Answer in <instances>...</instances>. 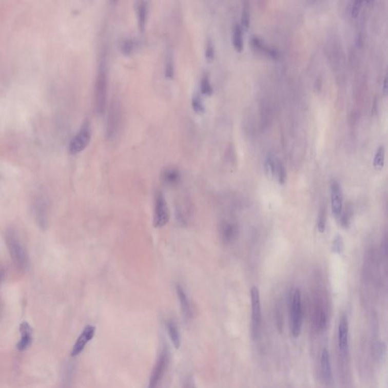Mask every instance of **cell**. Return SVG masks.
I'll list each match as a JSON object with an SVG mask.
<instances>
[{
  "mask_svg": "<svg viewBox=\"0 0 388 388\" xmlns=\"http://www.w3.org/2000/svg\"><path fill=\"white\" fill-rule=\"evenodd\" d=\"M107 58L105 48H103L100 55L96 79L94 84L95 109L99 114H103L106 106L107 100Z\"/></svg>",
  "mask_w": 388,
  "mask_h": 388,
  "instance_id": "cell-1",
  "label": "cell"
},
{
  "mask_svg": "<svg viewBox=\"0 0 388 388\" xmlns=\"http://www.w3.org/2000/svg\"><path fill=\"white\" fill-rule=\"evenodd\" d=\"M6 243L15 268L22 271L28 269L29 266L28 253L14 230H9L6 232Z\"/></svg>",
  "mask_w": 388,
  "mask_h": 388,
  "instance_id": "cell-2",
  "label": "cell"
},
{
  "mask_svg": "<svg viewBox=\"0 0 388 388\" xmlns=\"http://www.w3.org/2000/svg\"><path fill=\"white\" fill-rule=\"evenodd\" d=\"M303 324V305L300 289L293 290L290 297L291 333L294 338L300 336Z\"/></svg>",
  "mask_w": 388,
  "mask_h": 388,
  "instance_id": "cell-3",
  "label": "cell"
},
{
  "mask_svg": "<svg viewBox=\"0 0 388 388\" xmlns=\"http://www.w3.org/2000/svg\"><path fill=\"white\" fill-rule=\"evenodd\" d=\"M251 319H252V337L254 339L258 337L262 323V312H261L260 294L257 287H253L250 290Z\"/></svg>",
  "mask_w": 388,
  "mask_h": 388,
  "instance_id": "cell-4",
  "label": "cell"
},
{
  "mask_svg": "<svg viewBox=\"0 0 388 388\" xmlns=\"http://www.w3.org/2000/svg\"><path fill=\"white\" fill-rule=\"evenodd\" d=\"M169 210L166 200L162 192H157L155 197V208H154L153 225L157 228H160L166 225L169 221Z\"/></svg>",
  "mask_w": 388,
  "mask_h": 388,
  "instance_id": "cell-5",
  "label": "cell"
},
{
  "mask_svg": "<svg viewBox=\"0 0 388 388\" xmlns=\"http://www.w3.org/2000/svg\"><path fill=\"white\" fill-rule=\"evenodd\" d=\"M90 138H91V130H90V124L87 122H84L70 142V152L71 154H77L84 150L88 145Z\"/></svg>",
  "mask_w": 388,
  "mask_h": 388,
  "instance_id": "cell-6",
  "label": "cell"
},
{
  "mask_svg": "<svg viewBox=\"0 0 388 388\" xmlns=\"http://www.w3.org/2000/svg\"><path fill=\"white\" fill-rule=\"evenodd\" d=\"M168 360H169V356H168V351L166 350H164L162 354L159 356L158 359L156 362L155 366H154L152 373H151L148 388H157L158 386L159 383H160V380H161L164 373H165V370H166Z\"/></svg>",
  "mask_w": 388,
  "mask_h": 388,
  "instance_id": "cell-7",
  "label": "cell"
},
{
  "mask_svg": "<svg viewBox=\"0 0 388 388\" xmlns=\"http://www.w3.org/2000/svg\"><path fill=\"white\" fill-rule=\"evenodd\" d=\"M266 173L270 178H276L280 184H284L287 180L285 168L281 160L270 156L265 162Z\"/></svg>",
  "mask_w": 388,
  "mask_h": 388,
  "instance_id": "cell-8",
  "label": "cell"
},
{
  "mask_svg": "<svg viewBox=\"0 0 388 388\" xmlns=\"http://www.w3.org/2000/svg\"><path fill=\"white\" fill-rule=\"evenodd\" d=\"M96 333V327L91 324H87L84 327V330L81 332L80 336L77 338L75 343L71 350V357H75L79 356L84 351L89 342L91 341L94 338Z\"/></svg>",
  "mask_w": 388,
  "mask_h": 388,
  "instance_id": "cell-9",
  "label": "cell"
},
{
  "mask_svg": "<svg viewBox=\"0 0 388 388\" xmlns=\"http://www.w3.org/2000/svg\"><path fill=\"white\" fill-rule=\"evenodd\" d=\"M120 109L119 104L115 102L111 104L110 110L108 116L106 134L109 139H112L117 134L120 125Z\"/></svg>",
  "mask_w": 388,
  "mask_h": 388,
  "instance_id": "cell-10",
  "label": "cell"
},
{
  "mask_svg": "<svg viewBox=\"0 0 388 388\" xmlns=\"http://www.w3.org/2000/svg\"><path fill=\"white\" fill-rule=\"evenodd\" d=\"M338 345L342 356H346L349 350V322L345 315L340 318L338 327Z\"/></svg>",
  "mask_w": 388,
  "mask_h": 388,
  "instance_id": "cell-11",
  "label": "cell"
},
{
  "mask_svg": "<svg viewBox=\"0 0 388 388\" xmlns=\"http://www.w3.org/2000/svg\"><path fill=\"white\" fill-rule=\"evenodd\" d=\"M343 200V193L340 184L337 181H333L331 184V203L332 213L336 218L341 216Z\"/></svg>",
  "mask_w": 388,
  "mask_h": 388,
  "instance_id": "cell-12",
  "label": "cell"
},
{
  "mask_svg": "<svg viewBox=\"0 0 388 388\" xmlns=\"http://www.w3.org/2000/svg\"><path fill=\"white\" fill-rule=\"evenodd\" d=\"M21 338L17 343V349L19 351H25L29 347L32 343L33 330L31 326L27 322H23L19 326Z\"/></svg>",
  "mask_w": 388,
  "mask_h": 388,
  "instance_id": "cell-13",
  "label": "cell"
},
{
  "mask_svg": "<svg viewBox=\"0 0 388 388\" xmlns=\"http://www.w3.org/2000/svg\"><path fill=\"white\" fill-rule=\"evenodd\" d=\"M239 230L238 226L234 222H222L220 226V235L224 243H230L233 242L238 237Z\"/></svg>",
  "mask_w": 388,
  "mask_h": 388,
  "instance_id": "cell-14",
  "label": "cell"
},
{
  "mask_svg": "<svg viewBox=\"0 0 388 388\" xmlns=\"http://www.w3.org/2000/svg\"><path fill=\"white\" fill-rule=\"evenodd\" d=\"M321 370H322L324 381L327 384H331L332 382V365H331L330 355H329L328 351L326 348L322 350V356H321Z\"/></svg>",
  "mask_w": 388,
  "mask_h": 388,
  "instance_id": "cell-15",
  "label": "cell"
},
{
  "mask_svg": "<svg viewBox=\"0 0 388 388\" xmlns=\"http://www.w3.org/2000/svg\"><path fill=\"white\" fill-rule=\"evenodd\" d=\"M251 42H252L253 46L254 48L258 49L259 51L264 52L266 55H269L271 58L277 59L279 56V53H278L277 49L273 48V47H269L268 44H265V41L259 37L258 36H254L251 38Z\"/></svg>",
  "mask_w": 388,
  "mask_h": 388,
  "instance_id": "cell-16",
  "label": "cell"
},
{
  "mask_svg": "<svg viewBox=\"0 0 388 388\" xmlns=\"http://www.w3.org/2000/svg\"><path fill=\"white\" fill-rule=\"evenodd\" d=\"M147 2L140 0L137 2V15H138V25L141 31L145 28L146 17H147Z\"/></svg>",
  "mask_w": 388,
  "mask_h": 388,
  "instance_id": "cell-17",
  "label": "cell"
},
{
  "mask_svg": "<svg viewBox=\"0 0 388 388\" xmlns=\"http://www.w3.org/2000/svg\"><path fill=\"white\" fill-rule=\"evenodd\" d=\"M243 29L241 25L239 23H236L233 27V32H232V43H233L234 47L238 52H241L243 49Z\"/></svg>",
  "mask_w": 388,
  "mask_h": 388,
  "instance_id": "cell-18",
  "label": "cell"
},
{
  "mask_svg": "<svg viewBox=\"0 0 388 388\" xmlns=\"http://www.w3.org/2000/svg\"><path fill=\"white\" fill-rule=\"evenodd\" d=\"M176 290H177L178 300H179L180 304H181V310H182L184 316L189 318L190 316V306L187 294L184 292V289L180 285L176 287Z\"/></svg>",
  "mask_w": 388,
  "mask_h": 388,
  "instance_id": "cell-19",
  "label": "cell"
},
{
  "mask_svg": "<svg viewBox=\"0 0 388 388\" xmlns=\"http://www.w3.org/2000/svg\"><path fill=\"white\" fill-rule=\"evenodd\" d=\"M167 330H168L171 343H173L176 349H179L181 346V338H180L177 325L174 322H168L167 324Z\"/></svg>",
  "mask_w": 388,
  "mask_h": 388,
  "instance_id": "cell-20",
  "label": "cell"
},
{
  "mask_svg": "<svg viewBox=\"0 0 388 388\" xmlns=\"http://www.w3.org/2000/svg\"><path fill=\"white\" fill-rule=\"evenodd\" d=\"M384 160H385V148L384 146L381 145L377 149L374 157V168L377 170L382 169L384 165Z\"/></svg>",
  "mask_w": 388,
  "mask_h": 388,
  "instance_id": "cell-21",
  "label": "cell"
},
{
  "mask_svg": "<svg viewBox=\"0 0 388 388\" xmlns=\"http://www.w3.org/2000/svg\"><path fill=\"white\" fill-rule=\"evenodd\" d=\"M374 354L378 362H384L387 354V348L385 343L383 341L378 342L375 344Z\"/></svg>",
  "mask_w": 388,
  "mask_h": 388,
  "instance_id": "cell-22",
  "label": "cell"
},
{
  "mask_svg": "<svg viewBox=\"0 0 388 388\" xmlns=\"http://www.w3.org/2000/svg\"><path fill=\"white\" fill-rule=\"evenodd\" d=\"M162 178L167 184H176L179 181L180 174L176 169L165 170L164 171Z\"/></svg>",
  "mask_w": 388,
  "mask_h": 388,
  "instance_id": "cell-23",
  "label": "cell"
},
{
  "mask_svg": "<svg viewBox=\"0 0 388 388\" xmlns=\"http://www.w3.org/2000/svg\"><path fill=\"white\" fill-rule=\"evenodd\" d=\"M250 24V9L247 1L243 2L242 16H241V26L244 29H247Z\"/></svg>",
  "mask_w": 388,
  "mask_h": 388,
  "instance_id": "cell-24",
  "label": "cell"
},
{
  "mask_svg": "<svg viewBox=\"0 0 388 388\" xmlns=\"http://www.w3.org/2000/svg\"><path fill=\"white\" fill-rule=\"evenodd\" d=\"M200 90H201L203 94L207 95V96H210L212 94L213 87L211 86L209 76L206 75V74H205L202 77L201 81H200Z\"/></svg>",
  "mask_w": 388,
  "mask_h": 388,
  "instance_id": "cell-25",
  "label": "cell"
},
{
  "mask_svg": "<svg viewBox=\"0 0 388 388\" xmlns=\"http://www.w3.org/2000/svg\"><path fill=\"white\" fill-rule=\"evenodd\" d=\"M35 210H36V216H37L40 222H41V223L44 225V222H46L45 218L46 216H46L47 206H46L44 200H41L37 202V203H36V208H35Z\"/></svg>",
  "mask_w": 388,
  "mask_h": 388,
  "instance_id": "cell-26",
  "label": "cell"
},
{
  "mask_svg": "<svg viewBox=\"0 0 388 388\" xmlns=\"http://www.w3.org/2000/svg\"><path fill=\"white\" fill-rule=\"evenodd\" d=\"M192 107L197 113H203L205 111V106L203 105L201 98L198 95H194L191 101Z\"/></svg>",
  "mask_w": 388,
  "mask_h": 388,
  "instance_id": "cell-27",
  "label": "cell"
},
{
  "mask_svg": "<svg viewBox=\"0 0 388 388\" xmlns=\"http://www.w3.org/2000/svg\"><path fill=\"white\" fill-rule=\"evenodd\" d=\"M343 249V238L340 235H338L335 237L332 243V250L336 254H341Z\"/></svg>",
  "mask_w": 388,
  "mask_h": 388,
  "instance_id": "cell-28",
  "label": "cell"
},
{
  "mask_svg": "<svg viewBox=\"0 0 388 388\" xmlns=\"http://www.w3.org/2000/svg\"><path fill=\"white\" fill-rule=\"evenodd\" d=\"M206 58L208 61H211L215 57V47L212 41L210 39L208 40L206 45Z\"/></svg>",
  "mask_w": 388,
  "mask_h": 388,
  "instance_id": "cell-29",
  "label": "cell"
},
{
  "mask_svg": "<svg viewBox=\"0 0 388 388\" xmlns=\"http://www.w3.org/2000/svg\"><path fill=\"white\" fill-rule=\"evenodd\" d=\"M362 1H356L354 3V6L352 8V16L356 17L359 15V12H360L361 8H362Z\"/></svg>",
  "mask_w": 388,
  "mask_h": 388,
  "instance_id": "cell-30",
  "label": "cell"
},
{
  "mask_svg": "<svg viewBox=\"0 0 388 388\" xmlns=\"http://www.w3.org/2000/svg\"><path fill=\"white\" fill-rule=\"evenodd\" d=\"M134 46V42L132 40H128L124 41L123 46H122V49L125 51V52H129L133 49V47Z\"/></svg>",
  "mask_w": 388,
  "mask_h": 388,
  "instance_id": "cell-31",
  "label": "cell"
},
{
  "mask_svg": "<svg viewBox=\"0 0 388 388\" xmlns=\"http://www.w3.org/2000/svg\"><path fill=\"white\" fill-rule=\"evenodd\" d=\"M324 215L322 213L319 217V222H318V229L321 233H323L324 230H325V219H324Z\"/></svg>",
  "mask_w": 388,
  "mask_h": 388,
  "instance_id": "cell-32",
  "label": "cell"
},
{
  "mask_svg": "<svg viewBox=\"0 0 388 388\" xmlns=\"http://www.w3.org/2000/svg\"><path fill=\"white\" fill-rule=\"evenodd\" d=\"M382 93L384 96H388V71L386 73L383 81Z\"/></svg>",
  "mask_w": 388,
  "mask_h": 388,
  "instance_id": "cell-33",
  "label": "cell"
},
{
  "mask_svg": "<svg viewBox=\"0 0 388 388\" xmlns=\"http://www.w3.org/2000/svg\"><path fill=\"white\" fill-rule=\"evenodd\" d=\"M327 320H326V316L324 313H321L319 315V325L321 329H324L326 327V323H327Z\"/></svg>",
  "mask_w": 388,
  "mask_h": 388,
  "instance_id": "cell-34",
  "label": "cell"
}]
</instances>
